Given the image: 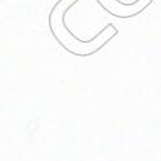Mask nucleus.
Instances as JSON below:
<instances>
[{
	"mask_svg": "<svg viewBox=\"0 0 161 161\" xmlns=\"http://www.w3.org/2000/svg\"><path fill=\"white\" fill-rule=\"evenodd\" d=\"M79 2V0H58L53 5L49 13V29L56 39V42L72 56L76 57H89L94 53L99 52L110 39L116 35V29L112 25H107L106 27L97 34L93 39L83 40L71 32L66 17L70 9Z\"/></svg>",
	"mask_w": 161,
	"mask_h": 161,
	"instance_id": "1",
	"label": "nucleus"
}]
</instances>
